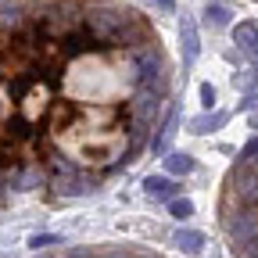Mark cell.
Here are the masks:
<instances>
[{"label":"cell","mask_w":258,"mask_h":258,"mask_svg":"<svg viewBox=\"0 0 258 258\" xmlns=\"http://www.w3.org/2000/svg\"><path fill=\"white\" fill-rule=\"evenodd\" d=\"M172 57L122 0H0V208L79 201L154 144Z\"/></svg>","instance_id":"cell-1"},{"label":"cell","mask_w":258,"mask_h":258,"mask_svg":"<svg viewBox=\"0 0 258 258\" xmlns=\"http://www.w3.org/2000/svg\"><path fill=\"white\" fill-rule=\"evenodd\" d=\"M219 226L233 258H258V140H251L222 176Z\"/></svg>","instance_id":"cell-2"},{"label":"cell","mask_w":258,"mask_h":258,"mask_svg":"<svg viewBox=\"0 0 258 258\" xmlns=\"http://www.w3.org/2000/svg\"><path fill=\"white\" fill-rule=\"evenodd\" d=\"M36 258H165V254L133 244H97V247H54Z\"/></svg>","instance_id":"cell-3"},{"label":"cell","mask_w":258,"mask_h":258,"mask_svg":"<svg viewBox=\"0 0 258 258\" xmlns=\"http://www.w3.org/2000/svg\"><path fill=\"white\" fill-rule=\"evenodd\" d=\"M233 40L240 43L244 54H251V57L258 61V22H240V25L233 29Z\"/></svg>","instance_id":"cell-4"},{"label":"cell","mask_w":258,"mask_h":258,"mask_svg":"<svg viewBox=\"0 0 258 258\" xmlns=\"http://www.w3.org/2000/svg\"><path fill=\"white\" fill-rule=\"evenodd\" d=\"M176 183L169 179V176H151L147 179V194H151V198L154 201H176Z\"/></svg>","instance_id":"cell-5"},{"label":"cell","mask_w":258,"mask_h":258,"mask_svg":"<svg viewBox=\"0 0 258 258\" xmlns=\"http://www.w3.org/2000/svg\"><path fill=\"white\" fill-rule=\"evenodd\" d=\"M179 40H183V61H194L198 57V29H194L190 18H183L179 25Z\"/></svg>","instance_id":"cell-6"},{"label":"cell","mask_w":258,"mask_h":258,"mask_svg":"<svg viewBox=\"0 0 258 258\" xmlns=\"http://www.w3.org/2000/svg\"><path fill=\"white\" fill-rule=\"evenodd\" d=\"M176 240H179V247H183V251H190V254H198V251H201V244H205V237H201L198 230H183Z\"/></svg>","instance_id":"cell-7"},{"label":"cell","mask_w":258,"mask_h":258,"mask_svg":"<svg viewBox=\"0 0 258 258\" xmlns=\"http://www.w3.org/2000/svg\"><path fill=\"white\" fill-rule=\"evenodd\" d=\"M165 165H169L172 176H183V172L194 169V161H190V154H169V158H165Z\"/></svg>","instance_id":"cell-8"},{"label":"cell","mask_w":258,"mask_h":258,"mask_svg":"<svg viewBox=\"0 0 258 258\" xmlns=\"http://www.w3.org/2000/svg\"><path fill=\"white\" fill-rule=\"evenodd\" d=\"M226 122V115H212V118H194L190 122V129L194 133H208V129H215V125H222Z\"/></svg>","instance_id":"cell-9"},{"label":"cell","mask_w":258,"mask_h":258,"mask_svg":"<svg viewBox=\"0 0 258 258\" xmlns=\"http://www.w3.org/2000/svg\"><path fill=\"white\" fill-rule=\"evenodd\" d=\"M169 212H172L176 219H186V215H194V205H190L186 198H183V201L176 198V201H169Z\"/></svg>","instance_id":"cell-10"},{"label":"cell","mask_w":258,"mask_h":258,"mask_svg":"<svg viewBox=\"0 0 258 258\" xmlns=\"http://www.w3.org/2000/svg\"><path fill=\"white\" fill-rule=\"evenodd\" d=\"M208 22H215V25H226V22H230V11H226L222 4H208Z\"/></svg>","instance_id":"cell-11"},{"label":"cell","mask_w":258,"mask_h":258,"mask_svg":"<svg viewBox=\"0 0 258 258\" xmlns=\"http://www.w3.org/2000/svg\"><path fill=\"white\" fill-rule=\"evenodd\" d=\"M254 83H258V72L254 69H244V76H237V90H254Z\"/></svg>","instance_id":"cell-12"},{"label":"cell","mask_w":258,"mask_h":258,"mask_svg":"<svg viewBox=\"0 0 258 258\" xmlns=\"http://www.w3.org/2000/svg\"><path fill=\"white\" fill-rule=\"evenodd\" d=\"M201 97H205V104H208V108L215 104V90H212V86H201Z\"/></svg>","instance_id":"cell-13"},{"label":"cell","mask_w":258,"mask_h":258,"mask_svg":"<svg viewBox=\"0 0 258 258\" xmlns=\"http://www.w3.org/2000/svg\"><path fill=\"white\" fill-rule=\"evenodd\" d=\"M32 244H36V247H47V244H61L57 237H32Z\"/></svg>","instance_id":"cell-14"},{"label":"cell","mask_w":258,"mask_h":258,"mask_svg":"<svg viewBox=\"0 0 258 258\" xmlns=\"http://www.w3.org/2000/svg\"><path fill=\"white\" fill-rule=\"evenodd\" d=\"M158 8L165 11V15H172V11H176V0H158Z\"/></svg>","instance_id":"cell-15"},{"label":"cell","mask_w":258,"mask_h":258,"mask_svg":"<svg viewBox=\"0 0 258 258\" xmlns=\"http://www.w3.org/2000/svg\"><path fill=\"white\" fill-rule=\"evenodd\" d=\"M254 4H258V0H254Z\"/></svg>","instance_id":"cell-16"}]
</instances>
